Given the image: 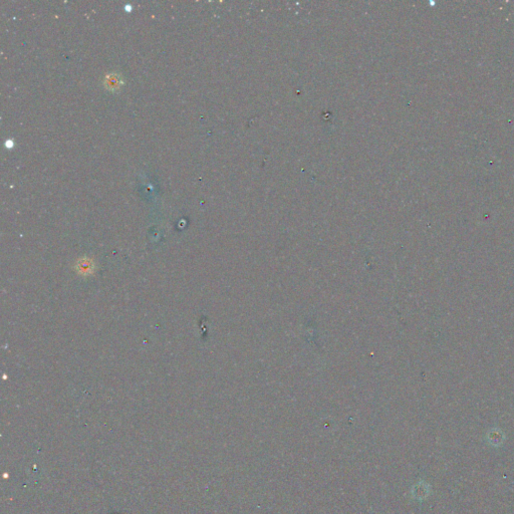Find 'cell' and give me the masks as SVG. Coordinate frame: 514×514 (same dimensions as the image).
<instances>
[{
	"label": "cell",
	"mask_w": 514,
	"mask_h": 514,
	"mask_svg": "<svg viewBox=\"0 0 514 514\" xmlns=\"http://www.w3.org/2000/svg\"><path fill=\"white\" fill-rule=\"evenodd\" d=\"M106 83L107 84V86L111 88V89H114L115 87H118L120 83H122V81L120 80V77L118 75H111L108 76L107 79H106Z\"/></svg>",
	"instance_id": "1"
},
{
	"label": "cell",
	"mask_w": 514,
	"mask_h": 514,
	"mask_svg": "<svg viewBox=\"0 0 514 514\" xmlns=\"http://www.w3.org/2000/svg\"><path fill=\"white\" fill-rule=\"evenodd\" d=\"M80 269H81L82 271H86V272H88V271H89V270L91 269V266L89 265V262H87V261H86V262H85V263H82V264L80 265Z\"/></svg>",
	"instance_id": "2"
}]
</instances>
